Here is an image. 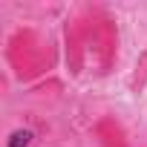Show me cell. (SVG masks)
Masks as SVG:
<instances>
[{"label": "cell", "instance_id": "cell-2", "mask_svg": "<svg viewBox=\"0 0 147 147\" xmlns=\"http://www.w3.org/2000/svg\"><path fill=\"white\" fill-rule=\"evenodd\" d=\"M81 23H84V35H87V52L92 49L98 72H107L115 61V46H118L115 20L104 9H87Z\"/></svg>", "mask_w": 147, "mask_h": 147}, {"label": "cell", "instance_id": "cell-4", "mask_svg": "<svg viewBox=\"0 0 147 147\" xmlns=\"http://www.w3.org/2000/svg\"><path fill=\"white\" fill-rule=\"evenodd\" d=\"M95 138L101 147H127V136L115 118H101L95 124Z\"/></svg>", "mask_w": 147, "mask_h": 147}, {"label": "cell", "instance_id": "cell-6", "mask_svg": "<svg viewBox=\"0 0 147 147\" xmlns=\"http://www.w3.org/2000/svg\"><path fill=\"white\" fill-rule=\"evenodd\" d=\"M32 138H35L32 130H15V133L9 136V147H29Z\"/></svg>", "mask_w": 147, "mask_h": 147}, {"label": "cell", "instance_id": "cell-1", "mask_svg": "<svg viewBox=\"0 0 147 147\" xmlns=\"http://www.w3.org/2000/svg\"><path fill=\"white\" fill-rule=\"evenodd\" d=\"M6 58L15 66L18 78H23V81L43 75V72L52 66V49L35 29H18L9 38Z\"/></svg>", "mask_w": 147, "mask_h": 147}, {"label": "cell", "instance_id": "cell-3", "mask_svg": "<svg viewBox=\"0 0 147 147\" xmlns=\"http://www.w3.org/2000/svg\"><path fill=\"white\" fill-rule=\"evenodd\" d=\"M63 40H66V63L72 72L84 69V58H87V35H84V23L81 18L69 20L63 29Z\"/></svg>", "mask_w": 147, "mask_h": 147}, {"label": "cell", "instance_id": "cell-5", "mask_svg": "<svg viewBox=\"0 0 147 147\" xmlns=\"http://www.w3.org/2000/svg\"><path fill=\"white\" fill-rule=\"evenodd\" d=\"M144 84H147V49L138 55V61H136V72H133V78H130V90L138 95L141 90H144Z\"/></svg>", "mask_w": 147, "mask_h": 147}]
</instances>
